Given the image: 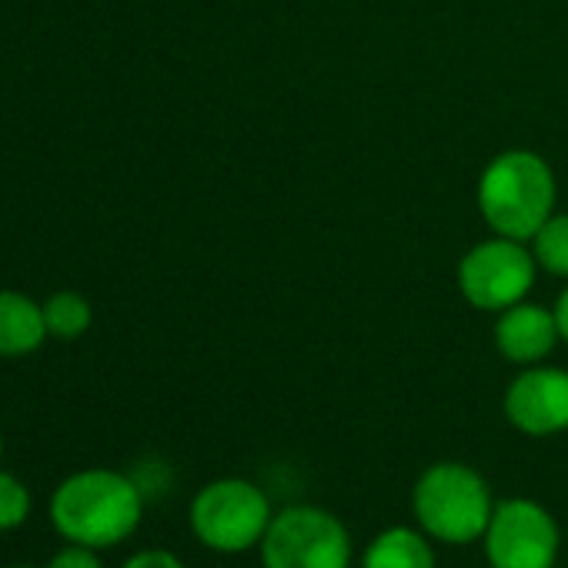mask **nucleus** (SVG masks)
Segmentation results:
<instances>
[{
	"label": "nucleus",
	"mask_w": 568,
	"mask_h": 568,
	"mask_svg": "<svg viewBox=\"0 0 568 568\" xmlns=\"http://www.w3.org/2000/svg\"><path fill=\"white\" fill-rule=\"evenodd\" d=\"M412 511L428 538L445 545H468L485 535L495 498L488 481L471 465L435 462L415 481Z\"/></svg>",
	"instance_id": "3"
},
{
	"label": "nucleus",
	"mask_w": 568,
	"mask_h": 568,
	"mask_svg": "<svg viewBox=\"0 0 568 568\" xmlns=\"http://www.w3.org/2000/svg\"><path fill=\"white\" fill-rule=\"evenodd\" d=\"M362 568H438V561L432 538L422 528L392 525L368 541Z\"/></svg>",
	"instance_id": "11"
},
{
	"label": "nucleus",
	"mask_w": 568,
	"mask_h": 568,
	"mask_svg": "<svg viewBox=\"0 0 568 568\" xmlns=\"http://www.w3.org/2000/svg\"><path fill=\"white\" fill-rule=\"evenodd\" d=\"M538 264L528 241L488 237L471 244L458 261V292L478 312H505L528 298Z\"/></svg>",
	"instance_id": "6"
},
{
	"label": "nucleus",
	"mask_w": 568,
	"mask_h": 568,
	"mask_svg": "<svg viewBox=\"0 0 568 568\" xmlns=\"http://www.w3.org/2000/svg\"><path fill=\"white\" fill-rule=\"evenodd\" d=\"M535 264L551 274V277H565L568 281V214L555 211L528 241Z\"/></svg>",
	"instance_id": "13"
},
{
	"label": "nucleus",
	"mask_w": 568,
	"mask_h": 568,
	"mask_svg": "<svg viewBox=\"0 0 568 568\" xmlns=\"http://www.w3.org/2000/svg\"><path fill=\"white\" fill-rule=\"evenodd\" d=\"M44 322H48V335H54L61 342H74L91 328L94 312H91V302L84 295L58 292L44 302Z\"/></svg>",
	"instance_id": "12"
},
{
	"label": "nucleus",
	"mask_w": 568,
	"mask_h": 568,
	"mask_svg": "<svg viewBox=\"0 0 568 568\" xmlns=\"http://www.w3.org/2000/svg\"><path fill=\"white\" fill-rule=\"evenodd\" d=\"M144 495L134 478L114 468H84L68 475L51 495V525L64 541L114 548L138 531Z\"/></svg>",
	"instance_id": "1"
},
{
	"label": "nucleus",
	"mask_w": 568,
	"mask_h": 568,
	"mask_svg": "<svg viewBox=\"0 0 568 568\" xmlns=\"http://www.w3.org/2000/svg\"><path fill=\"white\" fill-rule=\"evenodd\" d=\"M481 541L491 568H555L561 551L558 521L531 498L495 501Z\"/></svg>",
	"instance_id": "7"
},
{
	"label": "nucleus",
	"mask_w": 568,
	"mask_h": 568,
	"mask_svg": "<svg viewBox=\"0 0 568 568\" xmlns=\"http://www.w3.org/2000/svg\"><path fill=\"white\" fill-rule=\"evenodd\" d=\"M28 518H31V491H28V485L11 471H0V531H14Z\"/></svg>",
	"instance_id": "14"
},
{
	"label": "nucleus",
	"mask_w": 568,
	"mask_h": 568,
	"mask_svg": "<svg viewBox=\"0 0 568 568\" xmlns=\"http://www.w3.org/2000/svg\"><path fill=\"white\" fill-rule=\"evenodd\" d=\"M0 458H4V435H0Z\"/></svg>",
	"instance_id": "18"
},
{
	"label": "nucleus",
	"mask_w": 568,
	"mask_h": 568,
	"mask_svg": "<svg viewBox=\"0 0 568 568\" xmlns=\"http://www.w3.org/2000/svg\"><path fill=\"white\" fill-rule=\"evenodd\" d=\"M271 518V498L247 478H214L191 498L187 508L194 538L221 555L257 548Z\"/></svg>",
	"instance_id": "4"
},
{
	"label": "nucleus",
	"mask_w": 568,
	"mask_h": 568,
	"mask_svg": "<svg viewBox=\"0 0 568 568\" xmlns=\"http://www.w3.org/2000/svg\"><path fill=\"white\" fill-rule=\"evenodd\" d=\"M555 322H558V335H561V342L568 345V284H565V292L555 298Z\"/></svg>",
	"instance_id": "17"
},
{
	"label": "nucleus",
	"mask_w": 568,
	"mask_h": 568,
	"mask_svg": "<svg viewBox=\"0 0 568 568\" xmlns=\"http://www.w3.org/2000/svg\"><path fill=\"white\" fill-rule=\"evenodd\" d=\"M48 338L44 305L21 292H0V358L34 355Z\"/></svg>",
	"instance_id": "10"
},
{
	"label": "nucleus",
	"mask_w": 568,
	"mask_h": 568,
	"mask_svg": "<svg viewBox=\"0 0 568 568\" xmlns=\"http://www.w3.org/2000/svg\"><path fill=\"white\" fill-rule=\"evenodd\" d=\"M8 568H34V565H8Z\"/></svg>",
	"instance_id": "19"
},
{
	"label": "nucleus",
	"mask_w": 568,
	"mask_h": 568,
	"mask_svg": "<svg viewBox=\"0 0 568 568\" xmlns=\"http://www.w3.org/2000/svg\"><path fill=\"white\" fill-rule=\"evenodd\" d=\"M121 568H184V561L168 548H144L138 555H131Z\"/></svg>",
	"instance_id": "16"
},
{
	"label": "nucleus",
	"mask_w": 568,
	"mask_h": 568,
	"mask_svg": "<svg viewBox=\"0 0 568 568\" xmlns=\"http://www.w3.org/2000/svg\"><path fill=\"white\" fill-rule=\"evenodd\" d=\"M561 342L558 322L551 308H541L535 302H518L505 312H498L495 322V348L511 365H541L555 345Z\"/></svg>",
	"instance_id": "9"
},
{
	"label": "nucleus",
	"mask_w": 568,
	"mask_h": 568,
	"mask_svg": "<svg viewBox=\"0 0 568 568\" xmlns=\"http://www.w3.org/2000/svg\"><path fill=\"white\" fill-rule=\"evenodd\" d=\"M257 551L261 568H352V535L345 521L318 505L281 508Z\"/></svg>",
	"instance_id": "5"
},
{
	"label": "nucleus",
	"mask_w": 568,
	"mask_h": 568,
	"mask_svg": "<svg viewBox=\"0 0 568 568\" xmlns=\"http://www.w3.org/2000/svg\"><path fill=\"white\" fill-rule=\"evenodd\" d=\"M475 197L485 224L495 234L531 241V234L555 214L551 164L525 148L501 151L485 164Z\"/></svg>",
	"instance_id": "2"
},
{
	"label": "nucleus",
	"mask_w": 568,
	"mask_h": 568,
	"mask_svg": "<svg viewBox=\"0 0 568 568\" xmlns=\"http://www.w3.org/2000/svg\"><path fill=\"white\" fill-rule=\"evenodd\" d=\"M48 568H104V565H101V558H98V548L68 541V545L48 561Z\"/></svg>",
	"instance_id": "15"
},
{
	"label": "nucleus",
	"mask_w": 568,
	"mask_h": 568,
	"mask_svg": "<svg viewBox=\"0 0 568 568\" xmlns=\"http://www.w3.org/2000/svg\"><path fill=\"white\" fill-rule=\"evenodd\" d=\"M511 428L531 438H551L568 432V372L551 365L521 368L501 398Z\"/></svg>",
	"instance_id": "8"
}]
</instances>
